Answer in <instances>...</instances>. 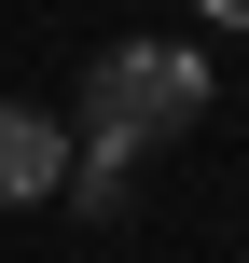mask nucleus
<instances>
[{"label": "nucleus", "instance_id": "obj_1", "mask_svg": "<svg viewBox=\"0 0 249 263\" xmlns=\"http://www.w3.org/2000/svg\"><path fill=\"white\" fill-rule=\"evenodd\" d=\"M194 125H208V55H194V42H111V55L83 69V153L139 166V153L194 139Z\"/></svg>", "mask_w": 249, "mask_h": 263}, {"label": "nucleus", "instance_id": "obj_4", "mask_svg": "<svg viewBox=\"0 0 249 263\" xmlns=\"http://www.w3.org/2000/svg\"><path fill=\"white\" fill-rule=\"evenodd\" d=\"M194 14H208V28H249V0H194Z\"/></svg>", "mask_w": 249, "mask_h": 263}, {"label": "nucleus", "instance_id": "obj_3", "mask_svg": "<svg viewBox=\"0 0 249 263\" xmlns=\"http://www.w3.org/2000/svg\"><path fill=\"white\" fill-rule=\"evenodd\" d=\"M69 194H83V208L111 222V208H125V166H111V153H69Z\"/></svg>", "mask_w": 249, "mask_h": 263}, {"label": "nucleus", "instance_id": "obj_2", "mask_svg": "<svg viewBox=\"0 0 249 263\" xmlns=\"http://www.w3.org/2000/svg\"><path fill=\"white\" fill-rule=\"evenodd\" d=\"M42 194H69V139L28 97H0V208H42Z\"/></svg>", "mask_w": 249, "mask_h": 263}]
</instances>
